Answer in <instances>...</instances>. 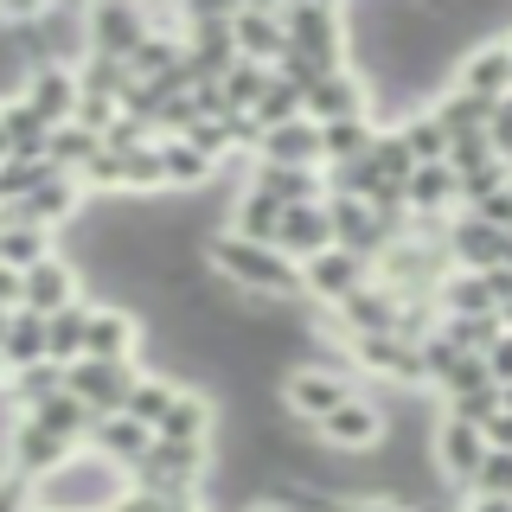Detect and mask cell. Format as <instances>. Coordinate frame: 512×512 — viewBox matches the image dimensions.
I'll return each instance as SVG.
<instances>
[{
  "label": "cell",
  "mask_w": 512,
  "mask_h": 512,
  "mask_svg": "<svg viewBox=\"0 0 512 512\" xmlns=\"http://www.w3.org/2000/svg\"><path fill=\"white\" fill-rule=\"evenodd\" d=\"M468 212H474L480 224H493L500 237H512V186H506V192H493V199H480V205H468Z\"/></svg>",
  "instance_id": "obj_43"
},
{
  "label": "cell",
  "mask_w": 512,
  "mask_h": 512,
  "mask_svg": "<svg viewBox=\"0 0 512 512\" xmlns=\"http://www.w3.org/2000/svg\"><path fill=\"white\" fill-rule=\"evenodd\" d=\"M455 186H461V212H468V205H480V199H493V192L512 186V167L506 160H487V167H474L468 180H455Z\"/></svg>",
  "instance_id": "obj_41"
},
{
  "label": "cell",
  "mask_w": 512,
  "mask_h": 512,
  "mask_svg": "<svg viewBox=\"0 0 512 512\" xmlns=\"http://www.w3.org/2000/svg\"><path fill=\"white\" fill-rule=\"evenodd\" d=\"M0 384H7V372H0Z\"/></svg>",
  "instance_id": "obj_53"
},
{
  "label": "cell",
  "mask_w": 512,
  "mask_h": 512,
  "mask_svg": "<svg viewBox=\"0 0 512 512\" xmlns=\"http://www.w3.org/2000/svg\"><path fill=\"white\" fill-rule=\"evenodd\" d=\"M0 308H20V276H13V269H0Z\"/></svg>",
  "instance_id": "obj_49"
},
{
  "label": "cell",
  "mask_w": 512,
  "mask_h": 512,
  "mask_svg": "<svg viewBox=\"0 0 512 512\" xmlns=\"http://www.w3.org/2000/svg\"><path fill=\"white\" fill-rule=\"evenodd\" d=\"M26 423H39L45 436H58V442H71V448H84V436H90V423L96 416L77 404L71 391H58V397H45L39 410H26Z\"/></svg>",
  "instance_id": "obj_32"
},
{
  "label": "cell",
  "mask_w": 512,
  "mask_h": 512,
  "mask_svg": "<svg viewBox=\"0 0 512 512\" xmlns=\"http://www.w3.org/2000/svg\"><path fill=\"white\" fill-rule=\"evenodd\" d=\"M352 365H359L365 378H384V384H423V359H416L410 340H397V333H372V340H352Z\"/></svg>",
  "instance_id": "obj_17"
},
{
  "label": "cell",
  "mask_w": 512,
  "mask_h": 512,
  "mask_svg": "<svg viewBox=\"0 0 512 512\" xmlns=\"http://www.w3.org/2000/svg\"><path fill=\"white\" fill-rule=\"evenodd\" d=\"M346 26H352V13L346 7H327V0H301V7H282V32H288V52H301V58H314L320 71H346Z\"/></svg>",
  "instance_id": "obj_3"
},
{
  "label": "cell",
  "mask_w": 512,
  "mask_h": 512,
  "mask_svg": "<svg viewBox=\"0 0 512 512\" xmlns=\"http://www.w3.org/2000/svg\"><path fill=\"white\" fill-rule=\"evenodd\" d=\"M26 365H45V320L39 314H13L7 333H0V372H26Z\"/></svg>",
  "instance_id": "obj_29"
},
{
  "label": "cell",
  "mask_w": 512,
  "mask_h": 512,
  "mask_svg": "<svg viewBox=\"0 0 512 512\" xmlns=\"http://www.w3.org/2000/svg\"><path fill=\"white\" fill-rule=\"evenodd\" d=\"M442 416H455V423H468V429H487L493 416H500V391H468V397H448L442 404Z\"/></svg>",
  "instance_id": "obj_40"
},
{
  "label": "cell",
  "mask_w": 512,
  "mask_h": 512,
  "mask_svg": "<svg viewBox=\"0 0 512 512\" xmlns=\"http://www.w3.org/2000/svg\"><path fill=\"white\" fill-rule=\"evenodd\" d=\"M135 352H141V320H135V308H122V301H96V308H90V333H84V359L135 365Z\"/></svg>",
  "instance_id": "obj_12"
},
{
  "label": "cell",
  "mask_w": 512,
  "mask_h": 512,
  "mask_svg": "<svg viewBox=\"0 0 512 512\" xmlns=\"http://www.w3.org/2000/svg\"><path fill=\"white\" fill-rule=\"evenodd\" d=\"M122 493H128V474L109 468V461H96L90 448H77L58 474H45L39 487H32V506L39 512H109Z\"/></svg>",
  "instance_id": "obj_2"
},
{
  "label": "cell",
  "mask_w": 512,
  "mask_h": 512,
  "mask_svg": "<svg viewBox=\"0 0 512 512\" xmlns=\"http://www.w3.org/2000/svg\"><path fill=\"white\" fill-rule=\"evenodd\" d=\"M84 186L77 180H64V173H52V180H45L39 192H26L20 205H7L13 218H26V224H39V231H58V224H77L84 218Z\"/></svg>",
  "instance_id": "obj_19"
},
{
  "label": "cell",
  "mask_w": 512,
  "mask_h": 512,
  "mask_svg": "<svg viewBox=\"0 0 512 512\" xmlns=\"http://www.w3.org/2000/svg\"><path fill=\"white\" fill-rule=\"evenodd\" d=\"M301 116H308L314 128L352 122V116H372V77H359L352 64H346V71H327L320 84L301 90Z\"/></svg>",
  "instance_id": "obj_8"
},
{
  "label": "cell",
  "mask_w": 512,
  "mask_h": 512,
  "mask_svg": "<svg viewBox=\"0 0 512 512\" xmlns=\"http://www.w3.org/2000/svg\"><path fill=\"white\" fill-rule=\"evenodd\" d=\"M212 423H218L212 397L192 391V384H180V391H173V404H167V416H160V429H154V442H192V448H212Z\"/></svg>",
  "instance_id": "obj_21"
},
{
  "label": "cell",
  "mask_w": 512,
  "mask_h": 512,
  "mask_svg": "<svg viewBox=\"0 0 512 512\" xmlns=\"http://www.w3.org/2000/svg\"><path fill=\"white\" fill-rule=\"evenodd\" d=\"M231 45L244 64H276L288 52V32H282V7H231Z\"/></svg>",
  "instance_id": "obj_16"
},
{
  "label": "cell",
  "mask_w": 512,
  "mask_h": 512,
  "mask_svg": "<svg viewBox=\"0 0 512 512\" xmlns=\"http://www.w3.org/2000/svg\"><path fill=\"white\" fill-rule=\"evenodd\" d=\"M45 256H58L52 231H39V224L0 212V269H13V276H26L32 263H45Z\"/></svg>",
  "instance_id": "obj_24"
},
{
  "label": "cell",
  "mask_w": 512,
  "mask_h": 512,
  "mask_svg": "<svg viewBox=\"0 0 512 512\" xmlns=\"http://www.w3.org/2000/svg\"><path fill=\"white\" fill-rule=\"evenodd\" d=\"M333 250V224H327V199L320 205H288L282 212V231H276V256H288V263H314V256Z\"/></svg>",
  "instance_id": "obj_18"
},
{
  "label": "cell",
  "mask_w": 512,
  "mask_h": 512,
  "mask_svg": "<svg viewBox=\"0 0 512 512\" xmlns=\"http://www.w3.org/2000/svg\"><path fill=\"white\" fill-rule=\"evenodd\" d=\"M71 301H84V276H77L71 256H45V263H32L20 276V308L52 320L58 308H71Z\"/></svg>",
  "instance_id": "obj_11"
},
{
  "label": "cell",
  "mask_w": 512,
  "mask_h": 512,
  "mask_svg": "<svg viewBox=\"0 0 512 512\" xmlns=\"http://www.w3.org/2000/svg\"><path fill=\"white\" fill-rule=\"evenodd\" d=\"M244 186L269 192L276 205H320L327 199V173H314V167H269V160H250Z\"/></svg>",
  "instance_id": "obj_22"
},
{
  "label": "cell",
  "mask_w": 512,
  "mask_h": 512,
  "mask_svg": "<svg viewBox=\"0 0 512 512\" xmlns=\"http://www.w3.org/2000/svg\"><path fill=\"white\" fill-rule=\"evenodd\" d=\"M13 96H20L45 128H64V122H71V109H77V71H71V64H32L26 84L13 90Z\"/></svg>",
  "instance_id": "obj_13"
},
{
  "label": "cell",
  "mask_w": 512,
  "mask_h": 512,
  "mask_svg": "<svg viewBox=\"0 0 512 512\" xmlns=\"http://www.w3.org/2000/svg\"><path fill=\"white\" fill-rule=\"evenodd\" d=\"M26 506H32V487H26L20 474L0 468V512H26Z\"/></svg>",
  "instance_id": "obj_45"
},
{
  "label": "cell",
  "mask_w": 512,
  "mask_h": 512,
  "mask_svg": "<svg viewBox=\"0 0 512 512\" xmlns=\"http://www.w3.org/2000/svg\"><path fill=\"white\" fill-rule=\"evenodd\" d=\"M480 282H487L493 308H506V301H512V269H487V276H480Z\"/></svg>",
  "instance_id": "obj_47"
},
{
  "label": "cell",
  "mask_w": 512,
  "mask_h": 512,
  "mask_svg": "<svg viewBox=\"0 0 512 512\" xmlns=\"http://www.w3.org/2000/svg\"><path fill=\"white\" fill-rule=\"evenodd\" d=\"M282 212H288V205H276L269 192L244 186V192H237V205H231V224H224V231H237V237H250V244H269V250H276Z\"/></svg>",
  "instance_id": "obj_25"
},
{
  "label": "cell",
  "mask_w": 512,
  "mask_h": 512,
  "mask_svg": "<svg viewBox=\"0 0 512 512\" xmlns=\"http://www.w3.org/2000/svg\"><path fill=\"white\" fill-rule=\"evenodd\" d=\"M461 512H512V500H474V493H468V500H461Z\"/></svg>",
  "instance_id": "obj_50"
},
{
  "label": "cell",
  "mask_w": 512,
  "mask_h": 512,
  "mask_svg": "<svg viewBox=\"0 0 512 512\" xmlns=\"http://www.w3.org/2000/svg\"><path fill=\"white\" fill-rule=\"evenodd\" d=\"M90 308H96V301H71V308H58L52 320H45V359H52V365H77V359H84Z\"/></svg>",
  "instance_id": "obj_28"
},
{
  "label": "cell",
  "mask_w": 512,
  "mask_h": 512,
  "mask_svg": "<svg viewBox=\"0 0 512 512\" xmlns=\"http://www.w3.org/2000/svg\"><path fill=\"white\" fill-rule=\"evenodd\" d=\"M500 410H512V384H506V391H500Z\"/></svg>",
  "instance_id": "obj_51"
},
{
  "label": "cell",
  "mask_w": 512,
  "mask_h": 512,
  "mask_svg": "<svg viewBox=\"0 0 512 512\" xmlns=\"http://www.w3.org/2000/svg\"><path fill=\"white\" fill-rule=\"evenodd\" d=\"M480 365H487V378H493V391H506L512 384V333H500L487 352H480Z\"/></svg>",
  "instance_id": "obj_44"
},
{
  "label": "cell",
  "mask_w": 512,
  "mask_h": 512,
  "mask_svg": "<svg viewBox=\"0 0 512 512\" xmlns=\"http://www.w3.org/2000/svg\"><path fill=\"white\" fill-rule=\"evenodd\" d=\"M429 116H436V128L448 141H461V135H487L493 103H480V96H468V90H442L436 103H429Z\"/></svg>",
  "instance_id": "obj_31"
},
{
  "label": "cell",
  "mask_w": 512,
  "mask_h": 512,
  "mask_svg": "<svg viewBox=\"0 0 512 512\" xmlns=\"http://www.w3.org/2000/svg\"><path fill=\"white\" fill-rule=\"evenodd\" d=\"M13 314H20V308H13ZM13 314H7V308H0V333H7V320H13Z\"/></svg>",
  "instance_id": "obj_52"
},
{
  "label": "cell",
  "mask_w": 512,
  "mask_h": 512,
  "mask_svg": "<svg viewBox=\"0 0 512 512\" xmlns=\"http://www.w3.org/2000/svg\"><path fill=\"white\" fill-rule=\"evenodd\" d=\"M26 512H39V506H26Z\"/></svg>",
  "instance_id": "obj_54"
},
{
  "label": "cell",
  "mask_w": 512,
  "mask_h": 512,
  "mask_svg": "<svg viewBox=\"0 0 512 512\" xmlns=\"http://www.w3.org/2000/svg\"><path fill=\"white\" fill-rule=\"evenodd\" d=\"M212 173H218V160H205L192 141H160V180H167V192H192Z\"/></svg>",
  "instance_id": "obj_33"
},
{
  "label": "cell",
  "mask_w": 512,
  "mask_h": 512,
  "mask_svg": "<svg viewBox=\"0 0 512 512\" xmlns=\"http://www.w3.org/2000/svg\"><path fill=\"white\" fill-rule=\"evenodd\" d=\"M333 512H404V506H397V500H340Z\"/></svg>",
  "instance_id": "obj_48"
},
{
  "label": "cell",
  "mask_w": 512,
  "mask_h": 512,
  "mask_svg": "<svg viewBox=\"0 0 512 512\" xmlns=\"http://www.w3.org/2000/svg\"><path fill=\"white\" fill-rule=\"evenodd\" d=\"M372 282V263L352 250H327L314 256V263H301V301H314V308H340L352 288Z\"/></svg>",
  "instance_id": "obj_10"
},
{
  "label": "cell",
  "mask_w": 512,
  "mask_h": 512,
  "mask_svg": "<svg viewBox=\"0 0 512 512\" xmlns=\"http://www.w3.org/2000/svg\"><path fill=\"white\" fill-rule=\"evenodd\" d=\"M173 391H180L173 378L141 372V378H135V391H128V404H122V416H135V423L154 436V429H160V416H167V404H173Z\"/></svg>",
  "instance_id": "obj_35"
},
{
  "label": "cell",
  "mask_w": 512,
  "mask_h": 512,
  "mask_svg": "<svg viewBox=\"0 0 512 512\" xmlns=\"http://www.w3.org/2000/svg\"><path fill=\"white\" fill-rule=\"evenodd\" d=\"M71 455H77L71 442L45 436V429H39V423H26V416H13V423H7V436H0V461H7V474H20L26 487H39L45 474H58Z\"/></svg>",
  "instance_id": "obj_6"
},
{
  "label": "cell",
  "mask_w": 512,
  "mask_h": 512,
  "mask_svg": "<svg viewBox=\"0 0 512 512\" xmlns=\"http://www.w3.org/2000/svg\"><path fill=\"white\" fill-rule=\"evenodd\" d=\"M205 263H212V276H224L244 301H295L301 308V269L276 256L269 244H250V237L237 231H212L205 237Z\"/></svg>",
  "instance_id": "obj_1"
},
{
  "label": "cell",
  "mask_w": 512,
  "mask_h": 512,
  "mask_svg": "<svg viewBox=\"0 0 512 512\" xmlns=\"http://www.w3.org/2000/svg\"><path fill=\"white\" fill-rule=\"evenodd\" d=\"M96 154H103V141H96L90 128H77V122H64V128H52V135H45V167L64 173V180H77V173H84Z\"/></svg>",
  "instance_id": "obj_30"
},
{
  "label": "cell",
  "mask_w": 512,
  "mask_h": 512,
  "mask_svg": "<svg viewBox=\"0 0 512 512\" xmlns=\"http://www.w3.org/2000/svg\"><path fill=\"white\" fill-rule=\"evenodd\" d=\"M314 436L327 442V448H340V455H365V448H378L384 442V410H378V397H346L340 410H327L314 423Z\"/></svg>",
  "instance_id": "obj_9"
},
{
  "label": "cell",
  "mask_w": 512,
  "mask_h": 512,
  "mask_svg": "<svg viewBox=\"0 0 512 512\" xmlns=\"http://www.w3.org/2000/svg\"><path fill=\"white\" fill-rule=\"evenodd\" d=\"M84 448H90L96 461H109V468H122V474H128V468H135V461L154 448V436L135 423V416H96L90 436H84Z\"/></svg>",
  "instance_id": "obj_20"
},
{
  "label": "cell",
  "mask_w": 512,
  "mask_h": 512,
  "mask_svg": "<svg viewBox=\"0 0 512 512\" xmlns=\"http://www.w3.org/2000/svg\"><path fill=\"white\" fill-rule=\"evenodd\" d=\"M256 160H269V167H314L320 173V128L308 116L269 128V135L256 141Z\"/></svg>",
  "instance_id": "obj_23"
},
{
  "label": "cell",
  "mask_w": 512,
  "mask_h": 512,
  "mask_svg": "<svg viewBox=\"0 0 512 512\" xmlns=\"http://www.w3.org/2000/svg\"><path fill=\"white\" fill-rule=\"evenodd\" d=\"M487 148H493V160L512 167V90L493 103V116H487Z\"/></svg>",
  "instance_id": "obj_42"
},
{
  "label": "cell",
  "mask_w": 512,
  "mask_h": 512,
  "mask_svg": "<svg viewBox=\"0 0 512 512\" xmlns=\"http://www.w3.org/2000/svg\"><path fill=\"white\" fill-rule=\"evenodd\" d=\"M135 378H141V365H103V359L64 365V391H71L90 416H122L128 391H135Z\"/></svg>",
  "instance_id": "obj_7"
},
{
  "label": "cell",
  "mask_w": 512,
  "mask_h": 512,
  "mask_svg": "<svg viewBox=\"0 0 512 512\" xmlns=\"http://www.w3.org/2000/svg\"><path fill=\"white\" fill-rule=\"evenodd\" d=\"M45 128L32 109L20 103V96H0V141H7V154H45Z\"/></svg>",
  "instance_id": "obj_34"
},
{
  "label": "cell",
  "mask_w": 512,
  "mask_h": 512,
  "mask_svg": "<svg viewBox=\"0 0 512 512\" xmlns=\"http://www.w3.org/2000/svg\"><path fill=\"white\" fill-rule=\"evenodd\" d=\"M218 90H224V109H231V116H250V109L263 103V90H269V71H263V64H244V58H237L231 71H224Z\"/></svg>",
  "instance_id": "obj_37"
},
{
  "label": "cell",
  "mask_w": 512,
  "mask_h": 512,
  "mask_svg": "<svg viewBox=\"0 0 512 512\" xmlns=\"http://www.w3.org/2000/svg\"><path fill=\"white\" fill-rule=\"evenodd\" d=\"M480 436H487V448H500V455H512V410H500L487 429H480Z\"/></svg>",
  "instance_id": "obj_46"
},
{
  "label": "cell",
  "mask_w": 512,
  "mask_h": 512,
  "mask_svg": "<svg viewBox=\"0 0 512 512\" xmlns=\"http://www.w3.org/2000/svg\"><path fill=\"white\" fill-rule=\"evenodd\" d=\"M372 135H378V122H372V116L327 122V128H320V173H327V167H352V160H365V154H372Z\"/></svg>",
  "instance_id": "obj_27"
},
{
  "label": "cell",
  "mask_w": 512,
  "mask_h": 512,
  "mask_svg": "<svg viewBox=\"0 0 512 512\" xmlns=\"http://www.w3.org/2000/svg\"><path fill=\"white\" fill-rule=\"evenodd\" d=\"M397 141L410 148L416 167H442V154H448V135L436 128V116H429V109H410V116L397 122Z\"/></svg>",
  "instance_id": "obj_36"
},
{
  "label": "cell",
  "mask_w": 512,
  "mask_h": 512,
  "mask_svg": "<svg viewBox=\"0 0 512 512\" xmlns=\"http://www.w3.org/2000/svg\"><path fill=\"white\" fill-rule=\"evenodd\" d=\"M301 116V90H288L269 77V90H263V103L250 109V122H256V135H269V128H282V122H295Z\"/></svg>",
  "instance_id": "obj_38"
},
{
  "label": "cell",
  "mask_w": 512,
  "mask_h": 512,
  "mask_svg": "<svg viewBox=\"0 0 512 512\" xmlns=\"http://www.w3.org/2000/svg\"><path fill=\"white\" fill-rule=\"evenodd\" d=\"M436 314L442 320H480V314H500L487 295V282L468 276V269H448V276L436 282Z\"/></svg>",
  "instance_id": "obj_26"
},
{
  "label": "cell",
  "mask_w": 512,
  "mask_h": 512,
  "mask_svg": "<svg viewBox=\"0 0 512 512\" xmlns=\"http://www.w3.org/2000/svg\"><path fill=\"white\" fill-rule=\"evenodd\" d=\"M448 90H468V96H480V103H500V96L512 90L506 39H480V45H468V52L455 58V84H448Z\"/></svg>",
  "instance_id": "obj_14"
},
{
  "label": "cell",
  "mask_w": 512,
  "mask_h": 512,
  "mask_svg": "<svg viewBox=\"0 0 512 512\" xmlns=\"http://www.w3.org/2000/svg\"><path fill=\"white\" fill-rule=\"evenodd\" d=\"M346 397H359V378L346 372V365H295V372L282 378V410L295 416V423H320L327 410H340Z\"/></svg>",
  "instance_id": "obj_4"
},
{
  "label": "cell",
  "mask_w": 512,
  "mask_h": 512,
  "mask_svg": "<svg viewBox=\"0 0 512 512\" xmlns=\"http://www.w3.org/2000/svg\"><path fill=\"white\" fill-rule=\"evenodd\" d=\"M468 493H474V500H512V455H500V448H487V461L474 468Z\"/></svg>",
  "instance_id": "obj_39"
},
{
  "label": "cell",
  "mask_w": 512,
  "mask_h": 512,
  "mask_svg": "<svg viewBox=\"0 0 512 512\" xmlns=\"http://www.w3.org/2000/svg\"><path fill=\"white\" fill-rule=\"evenodd\" d=\"M154 32V13L148 7H122V0H103V7H90L84 13V52H96V58H116V64H128L141 52V39ZM77 52V58H84Z\"/></svg>",
  "instance_id": "obj_5"
},
{
  "label": "cell",
  "mask_w": 512,
  "mask_h": 512,
  "mask_svg": "<svg viewBox=\"0 0 512 512\" xmlns=\"http://www.w3.org/2000/svg\"><path fill=\"white\" fill-rule=\"evenodd\" d=\"M429 455H436V474L448 480V487L468 493L474 468L487 461V436H480V429H468V423H455V416H442L436 436H429Z\"/></svg>",
  "instance_id": "obj_15"
}]
</instances>
